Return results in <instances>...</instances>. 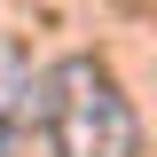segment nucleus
Wrapping results in <instances>:
<instances>
[{
	"instance_id": "nucleus-1",
	"label": "nucleus",
	"mask_w": 157,
	"mask_h": 157,
	"mask_svg": "<svg viewBox=\"0 0 157 157\" xmlns=\"http://www.w3.org/2000/svg\"><path fill=\"white\" fill-rule=\"evenodd\" d=\"M47 141H55V157H134L141 149L134 102L118 94V78L94 55H63L47 71Z\"/></svg>"
}]
</instances>
